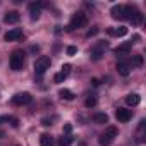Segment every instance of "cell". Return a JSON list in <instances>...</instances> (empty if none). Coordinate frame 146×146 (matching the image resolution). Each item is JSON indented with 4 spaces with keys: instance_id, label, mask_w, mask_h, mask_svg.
Returning a JSON list of instances; mask_svg holds the SVG:
<instances>
[{
    "instance_id": "obj_1",
    "label": "cell",
    "mask_w": 146,
    "mask_h": 146,
    "mask_svg": "<svg viewBox=\"0 0 146 146\" xmlns=\"http://www.w3.org/2000/svg\"><path fill=\"white\" fill-rule=\"evenodd\" d=\"M88 24V16L84 12H78L72 16L69 26H67V31H74V29H79V28H84Z\"/></svg>"
},
{
    "instance_id": "obj_2",
    "label": "cell",
    "mask_w": 146,
    "mask_h": 146,
    "mask_svg": "<svg viewBox=\"0 0 146 146\" xmlns=\"http://www.w3.org/2000/svg\"><path fill=\"white\" fill-rule=\"evenodd\" d=\"M9 65H11V69L12 70H21L23 67H24V52H21V50H16L12 55H11V58H9Z\"/></svg>"
},
{
    "instance_id": "obj_3",
    "label": "cell",
    "mask_w": 146,
    "mask_h": 146,
    "mask_svg": "<svg viewBox=\"0 0 146 146\" xmlns=\"http://www.w3.org/2000/svg\"><path fill=\"white\" fill-rule=\"evenodd\" d=\"M50 65H52L50 57H40V58L35 62V72H36V76H43L45 72L50 69Z\"/></svg>"
},
{
    "instance_id": "obj_4",
    "label": "cell",
    "mask_w": 146,
    "mask_h": 146,
    "mask_svg": "<svg viewBox=\"0 0 146 146\" xmlns=\"http://www.w3.org/2000/svg\"><path fill=\"white\" fill-rule=\"evenodd\" d=\"M31 102H33V96L29 93H26V91L24 93H17V95L12 96V103L14 105H19V107L21 105H29Z\"/></svg>"
},
{
    "instance_id": "obj_5",
    "label": "cell",
    "mask_w": 146,
    "mask_h": 146,
    "mask_svg": "<svg viewBox=\"0 0 146 146\" xmlns=\"http://www.w3.org/2000/svg\"><path fill=\"white\" fill-rule=\"evenodd\" d=\"M107 46H108V43H107V41H100V43H98L91 52H90V53H91V55H90V57H91V60H95V62H96V60H100V58L103 57V50H105Z\"/></svg>"
},
{
    "instance_id": "obj_6",
    "label": "cell",
    "mask_w": 146,
    "mask_h": 146,
    "mask_svg": "<svg viewBox=\"0 0 146 146\" xmlns=\"http://www.w3.org/2000/svg\"><path fill=\"white\" fill-rule=\"evenodd\" d=\"M5 41H17V40H21L23 38V29H19V28H14V29H9L7 33H5Z\"/></svg>"
},
{
    "instance_id": "obj_7",
    "label": "cell",
    "mask_w": 146,
    "mask_h": 146,
    "mask_svg": "<svg viewBox=\"0 0 146 146\" xmlns=\"http://www.w3.org/2000/svg\"><path fill=\"white\" fill-rule=\"evenodd\" d=\"M115 117H117L119 122H129L131 117H132V112L127 110V108H117L115 110Z\"/></svg>"
},
{
    "instance_id": "obj_8",
    "label": "cell",
    "mask_w": 146,
    "mask_h": 146,
    "mask_svg": "<svg viewBox=\"0 0 146 146\" xmlns=\"http://www.w3.org/2000/svg\"><path fill=\"white\" fill-rule=\"evenodd\" d=\"M70 64H64L62 65V70L58 72V74H55V83H62L64 79H67L69 78V74H70Z\"/></svg>"
},
{
    "instance_id": "obj_9",
    "label": "cell",
    "mask_w": 146,
    "mask_h": 146,
    "mask_svg": "<svg viewBox=\"0 0 146 146\" xmlns=\"http://www.w3.org/2000/svg\"><path fill=\"white\" fill-rule=\"evenodd\" d=\"M41 4L40 2H33V4H29V14H31V19L33 21H36L38 17H40V14H41Z\"/></svg>"
},
{
    "instance_id": "obj_10",
    "label": "cell",
    "mask_w": 146,
    "mask_h": 146,
    "mask_svg": "<svg viewBox=\"0 0 146 146\" xmlns=\"http://www.w3.org/2000/svg\"><path fill=\"white\" fill-rule=\"evenodd\" d=\"M19 19H21V14H19L17 11H11V12H7L5 17H4V21H5L7 24H17Z\"/></svg>"
},
{
    "instance_id": "obj_11",
    "label": "cell",
    "mask_w": 146,
    "mask_h": 146,
    "mask_svg": "<svg viewBox=\"0 0 146 146\" xmlns=\"http://www.w3.org/2000/svg\"><path fill=\"white\" fill-rule=\"evenodd\" d=\"M110 12H112V17L113 19H119V21H124L125 19V16H124V5H120V4L119 5H113Z\"/></svg>"
},
{
    "instance_id": "obj_12",
    "label": "cell",
    "mask_w": 146,
    "mask_h": 146,
    "mask_svg": "<svg viewBox=\"0 0 146 146\" xmlns=\"http://www.w3.org/2000/svg\"><path fill=\"white\" fill-rule=\"evenodd\" d=\"M129 21H131L134 26H139V24L143 23V14H141L137 9H134V11H132V14H131V17H129Z\"/></svg>"
},
{
    "instance_id": "obj_13",
    "label": "cell",
    "mask_w": 146,
    "mask_h": 146,
    "mask_svg": "<svg viewBox=\"0 0 146 146\" xmlns=\"http://www.w3.org/2000/svg\"><path fill=\"white\" fill-rule=\"evenodd\" d=\"M108 35H112V36H125V35H127V28H125V26L108 28Z\"/></svg>"
},
{
    "instance_id": "obj_14",
    "label": "cell",
    "mask_w": 146,
    "mask_h": 146,
    "mask_svg": "<svg viewBox=\"0 0 146 146\" xmlns=\"http://www.w3.org/2000/svg\"><path fill=\"white\" fill-rule=\"evenodd\" d=\"M117 70H119V74H120V76H124V78H127V76L131 74L129 64H125V62H119V64H117Z\"/></svg>"
},
{
    "instance_id": "obj_15",
    "label": "cell",
    "mask_w": 146,
    "mask_h": 146,
    "mask_svg": "<svg viewBox=\"0 0 146 146\" xmlns=\"http://www.w3.org/2000/svg\"><path fill=\"white\" fill-rule=\"evenodd\" d=\"M125 103H127V105H131V107H136V105H139V103H141V96H139V95H136V93L127 95V96H125Z\"/></svg>"
},
{
    "instance_id": "obj_16",
    "label": "cell",
    "mask_w": 146,
    "mask_h": 146,
    "mask_svg": "<svg viewBox=\"0 0 146 146\" xmlns=\"http://www.w3.org/2000/svg\"><path fill=\"white\" fill-rule=\"evenodd\" d=\"M58 96H60L62 100H67V102H70V100H74V93H72L70 90H67V88L60 90V91H58Z\"/></svg>"
},
{
    "instance_id": "obj_17",
    "label": "cell",
    "mask_w": 146,
    "mask_h": 146,
    "mask_svg": "<svg viewBox=\"0 0 146 146\" xmlns=\"http://www.w3.org/2000/svg\"><path fill=\"white\" fill-rule=\"evenodd\" d=\"M93 120H95L96 124H107V122H108V115L103 113V112H98V113L93 115Z\"/></svg>"
},
{
    "instance_id": "obj_18",
    "label": "cell",
    "mask_w": 146,
    "mask_h": 146,
    "mask_svg": "<svg viewBox=\"0 0 146 146\" xmlns=\"http://www.w3.org/2000/svg\"><path fill=\"white\" fill-rule=\"evenodd\" d=\"M40 144L41 146H53V137L50 134H41L40 136Z\"/></svg>"
},
{
    "instance_id": "obj_19",
    "label": "cell",
    "mask_w": 146,
    "mask_h": 146,
    "mask_svg": "<svg viewBox=\"0 0 146 146\" xmlns=\"http://www.w3.org/2000/svg\"><path fill=\"white\" fill-rule=\"evenodd\" d=\"M131 46H132V41L122 43V45H119V46L115 48V53H117V55H119V53H127V52L131 50Z\"/></svg>"
},
{
    "instance_id": "obj_20",
    "label": "cell",
    "mask_w": 146,
    "mask_h": 146,
    "mask_svg": "<svg viewBox=\"0 0 146 146\" xmlns=\"http://www.w3.org/2000/svg\"><path fill=\"white\" fill-rule=\"evenodd\" d=\"M112 141H113V137H110V136H108V134H105V132H103V134L100 136V139H98V143H100L102 146H110V144H112Z\"/></svg>"
},
{
    "instance_id": "obj_21",
    "label": "cell",
    "mask_w": 146,
    "mask_h": 146,
    "mask_svg": "<svg viewBox=\"0 0 146 146\" xmlns=\"http://www.w3.org/2000/svg\"><path fill=\"white\" fill-rule=\"evenodd\" d=\"M72 141H74V137H72L70 134H65V136H62V137L58 139V146H69Z\"/></svg>"
},
{
    "instance_id": "obj_22",
    "label": "cell",
    "mask_w": 146,
    "mask_h": 146,
    "mask_svg": "<svg viewBox=\"0 0 146 146\" xmlns=\"http://www.w3.org/2000/svg\"><path fill=\"white\" fill-rule=\"evenodd\" d=\"M105 134H108L110 137H113V139H115V137H117V134H119V129H117V127H113V125H108V127L105 129Z\"/></svg>"
},
{
    "instance_id": "obj_23",
    "label": "cell",
    "mask_w": 146,
    "mask_h": 146,
    "mask_svg": "<svg viewBox=\"0 0 146 146\" xmlns=\"http://www.w3.org/2000/svg\"><path fill=\"white\" fill-rule=\"evenodd\" d=\"M143 62H144V60H143V55H139V53L134 55V58H132V65H134V67H141Z\"/></svg>"
},
{
    "instance_id": "obj_24",
    "label": "cell",
    "mask_w": 146,
    "mask_h": 146,
    "mask_svg": "<svg viewBox=\"0 0 146 146\" xmlns=\"http://www.w3.org/2000/svg\"><path fill=\"white\" fill-rule=\"evenodd\" d=\"M84 105H86L88 108H93V107L96 105V98H95V96H90V98L84 102Z\"/></svg>"
},
{
    "instance_id": "obj_25",
    "label": "cell",
    "mask_w": 146,
    "mask_h": 146,
    "mask_svg": "<svg viewBox=\"0 0 146 146\" xmlns=\"http://www.w3.org/2000/svg\"><path fill=\"white\" fill-rule=\"evenodd\" d=\"M4 120L11 122V125H12V127H17V125H19V120H17L16 117H4Z\"/></svg>"
},
{
    "instance_id": "obj_26",
    "label": "cell",
    "mask_w": 146,
    "mask_h": 146,
    "mask_svg": "<svg viewBox=\"0 0 146 146\" xmlns=\"http://www.w3.org/2000/svg\"><path fill=\"white\" fill-rule=\"evenodd\" d=\"M98 31H100V29H98V28H96V26H95V28H93V29H90V31H88V33H86V36H88V38H91V36H95V35H96V33H98Z\"/></svg>"
},
{
    "instance_id": "obj_27",
    "label": "cell",
    "mask_w": 146,
    "mask_h": 146,
    "mask_svg": "<svg viewBox=\"0 0 146 146\" xmlns=\"http://www.w3.org/2000/svg\"><path fill=\"white\" fill-rule=\"evenodd\" d=\"M76 53H78L76 46H67V55H76Z\"/></svg>"
},
{
    "instance_id": "obj_28",
    "label": "cell",
    "mask_w": 146,
    "mask_h": 146,
    "mask_svg": "<svg viewBox=\"0 0 146 146\" xmlns=\"http://www.w3.org/2000/svg\"><path fill=\"white\" fill-rule=\"evenodd\" d=\"M70 131H72V125H70V124H65V125H64V132H65V134H70Z\"/></svg>"
},
{
    "instance_id": "obj_29",
    "label": "cell",
    "mask_w": 146,
    "mask_h": 146,
    "mask_svg": "<svg viewBox=\"0 0 146 146\" xmlns=\"http://www.w3.org/2000/svg\"><path fill=\"white\" fill-rule=\"evenodd\" d=\"M91 84H93V86H100V79H96V78L91 79Z\"/></svg>"
},
{
    "instance_id": "obj_30",
    "label": "cell",
    "mask_w": 146,
    "mask_h": 146,
    "mask_svg": "<svg viewBox=\"0 0 146 146\" xmlns=\"http://www.w3.org/2000/svg\"><path fill=\"white\" fill-rule=\"evenodd\" d=\"M41 122H43V125H52V120L50 119H43Z\"/></svg>"
}]
</instances>
